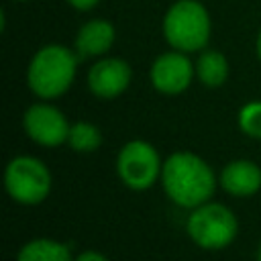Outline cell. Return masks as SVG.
I'll return each instance as SVG.
<instances>
[{
    "instance_id": "obj_10",
    "label": "cell",
    "mask_w": 261,
    "mask_h": 261,
    "mask_svg": "<svg viewBox=\"0 0 261 261\" xmlns=\"http://www.w3.org/2000/svg\"><path fill=\"white\" fill-rule=\"evenodd\" d=\"M220 188L234 198H249L261 190V167L251 159H232L218 175Z\"/></svg>"
},
{
    "instance_id": "obj_9",
    "label": "cell",
    "mask_w": 261,
    "mask_h": 261,
    "mask_svg": "<svg viewBox=\"0 0 261 261\" xmlns=\"http://www.w3.org/2000/svg\"><path fill=\"white\" fill-rule=\"evenodd\" d=\"M133 69L122 57H102L88 69V90L100 100H112L126 92Z\"/></svg>"
},
{
    "instance_id": "obj_18",
    "label": "cell",
    "mask_w": 261,
    "mask_h": 261,
    "mask_svg": "<svg viewBox=\"0 0 261 261\" xmlns=\"http://www.w3.org/2000/svg\"><path fill=\"white\" fill-rule=\"evenodd\" d=\"M255 53H257V57H259V61H261V31H259L257 41H255Z\"/></svg>"
},
{
    "instance_id": "obj_1",
    "label": "cell",
    "mask_w": 261,
    "mask_h": 261,
    "mask_svg": "<svg viewBox=\"0 0 261 261\" xmlns=\"http://www.w3.org/2000/svg\"><path fill=\"white\" fill-rule=\"evenodd\" d=\"M159 181L173 204L192 210L212 198L218 179L214 169L200 155L175 151L163 161Z\"/></svg>"
},
{
    "instance_id": "obj_11",
    "label": "cell",
    "mask_w": 261,
    "mask_h": 261,
    "mask_svg": "<svg viewBox=\"0 0 261 261\" xmlns=\"http://www.w3.org/2000/svg\"><path fill=\"white\" fill-rule=\"evenodd\" d=\"M116 31L114 24L106 18H92L84 22L73 41V51L77 53L80 59H90V57H102L110 51L114 45Z\"/></svg>"
},
{
    "instance_id": "obj_7",
    "label": "cell",
    "mask_w": 261,
    "mask_h": 261,
    "mask_svg": "<svg viewBox=\"0 0 261 261\" xmlns=\"http://www.w3.org/2000/svg\"><path fill=\"white\" fill-rule=\"evenodd\" d=\"M69 126L71 124L67 122L65 114L57 106L49 104V100H41V102L31 104L22 114L24 135L43 147L53 149V147L67 143Z\"/></svg>"
},
{
    "instance_id": "obj_20",
    "label": "cell",
    "mask_w": 261,
    "mask_h": 261,
    "mask_svg": "<svg viewBox=\"0 0 261 261\" xmlns=\"http://www.w3.org/2000/svg\"><path fill=\"white\" fill-rule=\"evenodd\" d=\"M16 2H29V0H16Z\"/></svg>"
},
{
    "instance_id": "obj_14",
    "label": "cell",
    "mask_w": 261,
    "mask_h": 261,
    "mask_svg": "<svg viewBox=\"0 0 261 261\" xmlns=\"http://www.w3.org/2000/svg\"><path fill=\"white\" fill-rule=\"evenodd\" d=\"M67 145L75 153H92L102 145V133L94 122L77 120L69 126Z\"/></svg>"
},
{
    "instance_id": "obj_5",
    "label": "cell",
    "mask_w": 261,
    "mask_h": 261,
    "mask_svg": "<svg viewBox=\"0 0 261 261\" xmlns=\"http://www.w3.org/2000/svg\"><path fill=\"white\" fill-rule=\"evenodd\" d=\"M51 171L39 157L16 155L6 163L4 188L14 202L22 206L41 204L51 194Z\"/></svg>"
},
{
    "instance_id": "obj_8",
    "label": "cell",
    "mask_w": 261,
    "mask_h": 261,
    "mask_svg": "<svg viewBox=\"0 0 261 261\" xmlns=\"http://www.w3.org/2000/svg\"><path fill=\"white\" fill-rule=\"evenodd\" d=\"M196 75V65L188 57V53L171 49L155 57L151 63V86L165 96H177L186 92Z\"/></svg>"
},
{
    "instance_id": "obj_17",
    "label": "cell",
    "mask_w": 261,
    "mask_h": 261,
    "mask_svg": "<svg viewBox=\"0 0 261 261\" xmlns=\"http://www.w3.org/2000/svg\"><path fill=\"white\" fill-rule=\"evenodd\" d=\"M98 2H100V0H67V4H69L71 8H75V10H80V12L92 10L94 6H98Z\"/></svg>"
},
{
    "instance_id": "obj_13",
    "label": "cell",
    "mask_w": 261,
    "mask_h": 261,
    "mask_svg": "<svg viewBox=\"0 0 261 261\" xmlns=\"http://www.w3.org/2000/svg\"><path fill=\"white\" fill-rule=\"evenodd\" d=\"M196 75L206 88H220L228 77V61L216 49H202L196 59Z\"/></svg>"
},
{
    "instance_id": "obj_6",
    "label": "cell",
    "mask_w": 261,
    "mask_h": 261,
    "mask_svg": "<svg viewBox=\"0 0 261 261\" xmlns=\"http://www.w3.org/2000/svg\"><path fill=\"white\" fill-rule=\"evenodd\" d=\"M163 161L157 149L143 139L124 143L116 157V173L120 181L130 190H147L161 179Z\"/></svg>"
},
{
    "instance_id": "obj_19",
    "label": "cell",
    "mask_w": 261,
    "mask_h": 261,
    "mask_svg": "<svg viewBox=\"0 0 261 261\" xmlns=\"http://www.w3.org/2000/svg\"><path fill=\"white\" fill-rule=\"evenodd\" d=\"M257 261H261V247H259V251H257Z\"/></svg>"
},
{
    "instance_id": "obj_3",
    "label": "cell",
    "mask_w": 261,
    "mask_h": 261,
    "mask_svg": "<svg viewBox=\"0 0 261 261\" xmlns=\"http://www.w3.org/2000/svg\"><path fill=\"white\" fill-rule=\"evenodd\" d=\"M163 37L171 49L196 53L206 49L212 35V20L198 0H175L163 16Z\"/></svg>"
},
{
    "instance_id": "obj_12",
    "label": "cell",
    "mask_w": 261,
    "mask_h": 261,
    "mask_svg": "<svg viewBox=\"0 0 261 261\" xmlns=\"http://www.w3.org/2000/svg\"><path fill=\"white\" fill-rule=\"evenodd\" d=\"M16 261H73V255L65 243L39 237V239L27 241L18 249Z\"/></svg>"
},
{
    "instance_id": "obj_15",
    "label": "cell",
    "mask_w": 261,
    "mask_h": 261,
    "mask_svg": "<svg viewBox=\"0 0 261 261\" xmlns=\"http://www.w3.org/2000/svg\"><path fill=\"white\" fill-rule=\"evenodd\" d=\"M237 122L247 137L261 139V100H251L243 104L237 114Z\"/></svg>"
},
{
    "instance_id": "obj_4",
    "label": "cell",
    "mask_w": 261,
    "mask_h": 261,
    "mask_svg": "<svg viewBox=\"0 0 261 261\" xmlns=\"http://www.w3.org/2000/svg\"><path fill=\"white\" fill-rule=\"evenodd\" d=\"M186 232L200 249L220 251L237 239L239 220L228 206L208 200L192 208L186 220Z\"/></svg>"
},
{
    "instance_id": "obj_16",
    "label": "cell",
    "mask_w": 261,
    "mask_h": 261,
    "mask_svg": "<svg viewBox=\"0 0 261 261\" xmlns=\"http://www.w3.org/2000/svg\"><path fill=\"white\" fill-rule=\"evenodd\" d=\"M73 261H110L104 253L96 251V249H88V251H82L73 257Z\"/></svg>"
},
{
    "instance_id": "obj_2",
    "label": "cell",
    "mask_w": 261,
    "mask_h": 261,
    "mask_svg": "<svg viewBox=\"0 0 261 261\" xmlns=\"http://www.w3.org/2000/svg\"><path fill=\"white\" fill-rule=\"evenodd\" d=\"M77 53L65 45H43L27 65V86L41 100H55L63 96L77 71Z\"/></svg>"
}]
</instances>
